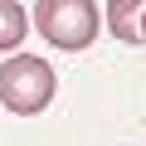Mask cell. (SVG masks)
Segmentation results:
<instances>
[{
	"mask_svg": "<svg viewBox=\"0 0 146 146\" xmlns=\"http://www.w3.org/2000/svg\"><path fill=\"white\" fill-rule=\"evenodd\" d=\"M39 34L54 44V49H88L93 34H98V5L93 0H39L29 10Z\"/></svg>",
	"mask_w": 146,
	"mask_h": 146,
	"instance_id": "cell-1",
	"label": "cell"
},
{
	"mask_svg": "<svg viewBox=\"0 0 146 146\" xmlns=\"http://www.w3.org/2000/svg\"><path fill=\"white\" fill-rule=\"evenodd\" d=\"M49 98H54V68L44 58L20 54V58H10L5 68H0V102H5L10 112L34 117V112L49 107Z\"/></svg>",
	"mask_w": 146,
	"mask_h": 146,
	"instance_id": "cell-2",
	"label": "cell"
},
{
	"mask_svg": "<svg viewBox=\"0 0 146 146\" xmlns=\"http://www.w3.org/2000/svg\"><path fill=\"white\" fill-rule=\"evenodd\" d=\"M107 15H112V29H117V39H127V44H141V5H136V0H112V5H107Z\"/></svg>",
	"mask_w": 146,
	"mask_h": 146,
	"instance_id": "cell-3",
	"label": "cell"
},
{
	"mask_svg": "<svg viewBox=\"0 0 146 146\" xmlns=\"http://www.w3.org/2000/svg\"><path fill=\"white\" fill-rule=\"evenodd\" d=\"M29 29V10L15 5V0H0V49H15Z\"/></svg>",
	"mask_w": 146,
	"mask_h": 146,
	"instance_id": "cell-4",
	"label": "cell"
}]
</instances>
